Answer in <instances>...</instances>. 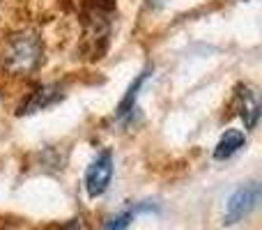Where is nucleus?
<instances>
[{
    "instance_id": "8",
    "label": "nucleus",
    "mask_w": 262,
    "mask_h": 230,
    "mask_svg": "<svg viewBox=\"0 0 262 230\" xmlns=\"http://www.w3.org/2000/svg\"><path fill=\"white\" fill-rule=\"evenodd\" d=\"M138 212H154L152 205H138V207H131V210H124V212H120L118 217H113L108 221V226L106 230H129L131 221L136 219V214Z\"/></svg>"
},
{
    "instance_id": "4",
    "label": "nucleus",
    "mask_w": 262,
    "mask_h": 230,
    "mask_svg": "<svg viewBox=\"0 0 262 230\" xmlns=\"http://www.w3.org/2000/svg\"><path fill=\"white\" fill-rule=\"evenodd\" d=\"M60 97H62V92H60L58 86H41L37 90H32L26 97V101L18 106V115H30V113H37V111H44L51 104H55Z\"/></svg>"
},
{
    "instance_id": "9",
    "label": "nucleus",
    "mask_w": 262,
    "mask_h": 230,
    "mask_svg": "<svg viewBox=\"0 0 262 230\" xmlns=\"http://www.w3.org/2000/svg\"><path fill=\"white\" fill-rule=\"evenodd\" d=\"M55 230H83V228H81V223L78 221H69V223H64V226H60Z\"/></svg>"
},
{
    "instance_id": "10",
    "label": "nucleus",
    "mask_w": 262,
    "mask_h": 230,
    "mask_svg": "<svg viewBox=\"0 0 262 230\" xmlns=\"http://www.w3.org/2000/svg\"><path fill=\"white\" fill-rule=\"evenodd\" d=\"M147 3H149V5H163L166 0H147Z\"/></svg>"
},
{
    "instance_id": "5",
    "label": "nucleus",
    "mask_w": 262,
    "mask_h": 230,
    "mask_svg": "<svg viewBox=\"0 0 262 230\" xmlns=\"http://www.w3.org/2000/svg\"><path fill=\"white\" fill-rule=\"evenodd\" d=\"M237 101H239V117L244 120V127L246 129H255L260 120V99H258V92L249 86H239L237 90Z\"/></svg>"
},
{
    "instance_id": "6",
    "label": "nucleus",
    "mask_w": 262,
    "mask_h": 230,
    "mask_svg": "<svg viewBox=\"0 0 262 230\" xmlns=\"http://www.w3.org/2000/svg\"><path fill=\"white\" fill-rule=\"evenodd\" d=\"M152 76V69H145V72H140L138 76L134 78V83L129 86L127 95L122 97V101H120L118 111H115V115H118V120H127V117H134L136 113V101H138V95H140V88L145 86V81Z\"/></svg>"
},
{
    "instance_id": "3",
    "label": "nucleus",
    "mask_w": 262,
    "mask_h": 230,
    "mask_svg": "<svg viewBox=\"0 0 262 230\" xmlns=\"http://www.w3.org/2000/svg\"><path fill=\"white\" fill-rule=\"evenodd\" d=\"M111 180H113V154L111 150L97 154V159L85 171V191L90 198H99L106 194Z\"/></svg>"
},
{
    "instance_id": "2",
    "label": "nucleus",
    "mask_w": 262,
    "mask_h": 230,
    "mask_svg": "<svg viewBox=\"0 0 262 230\" xmlns=\"http://www.w3.org/2000/svg\"><path fill=\"white\" fill-rule=\"evenodd\" d=\"M260 203V184L258 182H249V184L239 186L235 194L230 196L226 205V214H223V223L232 226V223L242 221L244 217H249Z\"/></svg>"
},
{
    "instance_id": "1",
    "label": "nucleus",
    "mask_w": 262,
    "mask_h": 230,
    "mask_svg": "<svg viewBox=\"0 0 262 230\" xmlns=\"http://www.w3.org/2000/svg\"><path fill=\"white\" fill-rule=\"evenodd\" d=\"M44 58V46L37 32H16L12 35L3 46L0 62L9 74L16 76H28L41 65Z\"/></svg>"
},
{
    "instance_id": "7",
    "label": "nucleus",
    "mask_w": 262,
    "mask_h": 230,
    "mask_svg": "<svg viewBox=\"0 0 262 230\" xmlns=\"http://www.w3.org/2000/svg\"><path fill=\"white\" fill-rule=\"evenodd\" d=\"M244 143H246L244 131L226 129V131H223V136L219 138L216 148H214V159H216V161H226V159H230L232 154L239 152V150L244 148Z\"/></svg>"
}]
</instances>
